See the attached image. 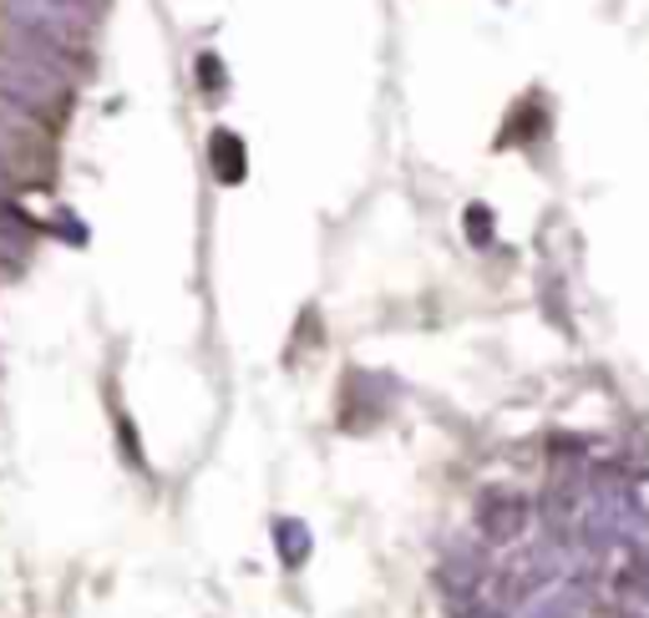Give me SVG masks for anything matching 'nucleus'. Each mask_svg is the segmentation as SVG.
Returning a JSON list of instances; mask_svg holds the SVG:
<instances>
[{
  "label": "nucleus",
  "mask_w": 649,
  "mask_h": 618,
  "mask_svg": "<svg viewBox=\"0 0 649 618\" xmlns=\"http://www.w3.org/2000/svg\"><path fill=\"white\" fill-rule=\"evenodd\" d=\"M467 234L478 238V244H488V238H492V213L482 209V203H478V209H467Z\"/></svg>",
  "instance_id": "39448f33"
},
{
  "label": "nucleus",
  "mask_w": 649,
  "mask_h": 618,
  "mask_svg": "<svg viewBox=\"0 0 649 618\" xmlns=\"http://www.w3.org/2000/svg\"><path fill=\"white\" fill-rule=\"evenodd\" d=\"M209 162L213 172H219V183H244V168H249V158H244V143L234 137V132H213L209 143Z\"/></svg>",
  "instance_id": "f03ea898"
},
{
  "label": "nucleus",
  "mask_w": 649,
  "mask_h": 618,
  "mask_svg": "<svg viewBox=\"0 0 649 618\" xmlns=\"http://www.w3.org/2000/svg\"><path fill=\"white\" fill-rule=\"evenodd\" d=\"M199 77L209 81V87H219V66H213V56L203 52V61H199Z\"/></svg>",
  "instance_id": "423d86ee"
},
{
  "label": "nucleus",
  "mask_w": 649,
  "mask_h": 618,
  "mask_svg": "<svg viewBox=\"0 0 649 618\" xmlns=\"http://www.w3.org/2000/svg\"><path fill=\"white\" fill-rule=\"evenodd\" d=\"M478 523L492 542H507V538L523 532V523H528V502L517 497V492H488L482 507H478Z\"/></svg>",
  "instance_id": "f257e3e1"
},
{
  "label": "nucleus",
  "mask_w": 649,
  "mask_h": 618,
  "mask_svg": "<svg viewBox=\"0 0 649 618\" xmlns=\"http://www.w3.org/2000/svg\"><path fill=\"white\" fill-rule=\"evenodd\" d=\"M36 5H52V11L71 15V21H81V26H92L97 15H102L107 0H36Z\"/></svg>",
  "instance_id": "7ed1b4c3"
},
{
  "label": "nucleus",
  "mask_w": 649,
  "mask_h": 618,
  "mask_svg": "<svg viewBox=\"0 0 649 618\" xmlns=\"http://www.w3.org/2000/svg\"><path fill=\"white\" fill-rule=\"evenodd\" d=\"M279 548H284V563H300L310 553V532L300 523H279Z\"/></svg>",
  "instance_id": "20e7f679"
}]
</instances>
